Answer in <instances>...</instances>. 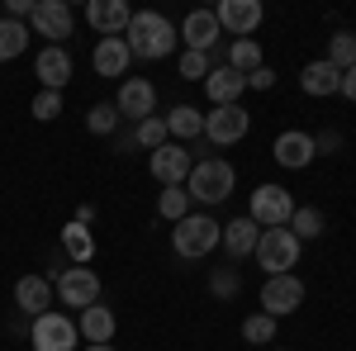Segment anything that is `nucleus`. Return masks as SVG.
I'll use <instances>...</instances> for the list:
<instances>
[{
  "label": "nucleus",
  "mask_w": 356,
  "mask_h": 351,
  "mask_svg": "<svg viewBox=\"0 0 356 351\" xmlns=\"http://www.w3.org/2000/svg\"><path fill=\"white\" fill-rule=\"evenodd\" d=\"M124 43H129V53L143 57V62H162V57L176 53V43H181V33L176 24L157 15V10H134V19L124 28Z\"/></svg>",
  "instance_id": "nucleus-1"
},
{
  "label": "nucleus",
  "mask_w": 356,
  "mask_h": 351,
  "mask_svg": "<svg viewBox=\"0 0 356 351\" xmlns=\"http://www.w3.org/2000/svg\"><path fill=\"white\" fill-rule=\"evenodd\" d=\"M223 238V223L209 214H186L181 223H171V247L181 261H204L209 252H219Z\"/></svg>",
  "instance_id": "nucleus-2"
},
{
  "label": "nucleus",
  "mask_w": 356,
  "mask_h": 351,
  "mask_svg": "<svg viewBox=\"0 0 356 351\" xmlns=\"http://www.w3.org/2000/svg\"><path fill=\"white\" fill-rule=\"evenodd\" d=\"M233 186H238L233 162H223V157H195L191 181H186L191 199H200V204H223V199L233 195Z\"/></svg>",
  "instance_id": "nucleus-3"
},
{
  "label": "nucleus",
  "mask_w": 356,
  "mask_h": 351,
  "mask_svg": "<svg viewBox=\"0 0 356 351\" xmlns=\"http://www.w3.org/2000/svg\"><path fill=\"white\" fill-rule=\"evenodd\" d=\"M300 252H304V243L290 228H261L252 256H257V266L266 270V275H290V270L300 266Z\"/></svg>",
  "instance_id": "nucleus-4"
},
{
  "label": "nucleus",
  "mask_w": 356,
  "mask_h": 351,
  "mask_svg": "<svg viewBox=\"0 0 356 351\" xmlns=\"http://www.w3.org/2000/svg\"><path fill=\"white\" fill-rule=\"evenodd\" d=\"M76 318L62 313V309H48L38 318H29V347L33 351H76Z\"/></svg>",
  "instance_id": "nucleus-5"
},
{
  "label": "nucleus",
  "mask_w": 356,
  "mask_h": 351,
  "mask_svg": "<svg viewBox=\"0 0 356 351\" xmlns=\"http://www.w3.org/2000/svg\"><path fill=\"white\" fill-rule=\"evenodd\" d=\"M290 214H295V195L285 186H257L252 190V204H247V218L257 223V228H285L290 223Z\"/></svg>",
  "instance_id": "nucleus-6"
},
{
  "label": "nucleus",
  "mask_w": 356,
  "mask_h": 351,
  "mask_svg": "<svg viewBox=\"0 0 356 351\" xmlns=\"http://www.w3.org/2000/svg\"><path fill=\"white\" fill-rule=\"evenodd\" d=\"M72 28H76V15H72L67 0H38L33 15H29V33L48 38V48H62L72 38Z\"/></svg>",
  "instance_id": "nucleus-7"
},
{
  "label": "nucleus",
  "mask_w": 356,
  "mask_h": 351,
  "mask_svg": "<svg viewBox=\"0 0 356 351\" xmlns=\"http://www.w3.org/2000/svg\"><path fill=\"white\" fill-rule=\"evenodd\" d=\"M57 290V304H67V309H90V304H100V275L90 266H67L62 275L53 280Z\"/></svg>",
  "instance_id": "nucleus-8"
},
{
  "label": "nucleus",
  "mask_w": 356,
  "mask_h": 351,
  "mask_svg": "<svg viewBox=\"0 0 356 351\" xmlns=\"http://www.w3.org/2000/svg\"><path fill=\"white\" fill-rule=\"evenodd\" d=\"M247 129H252V114H247L243 105H223V109H209V114H204V142H214V147L243 142Z\"/></svg>",
  "instance_id": "nucleus-9"
},
{
  "label": "nucleus",
  "mask_w": 356,
  "mask_h": 351,
  "mask_svg": "<svg viewBox=\"0 0 356 351\" xmlns=\"http://www.w3.org/2000/svg\"><path fill=\"white\" fill-rule=\"evenodd\" d=\"M214 19H219V28H228L233 38H252V33L261 28V19H266V5H261V0H219V5H214Z\"/></svg>",
  "instance_id": "nucleus-10"
},
{
  "label": "nucleus",
  "mask_w": 356,
  "mask_h": 351,
  "mask_svg": "<svg viewBox=\"0 0 356 351\" xmlns=\"http://www.w3.org/2000/svg\"><path fill=\"white\" fill-rule=\"evenodd\" d=\"M304 304V280L290 270V275H266V285H261V313H271V318H285V313H295Z\"/></svg>",
  "instance_id": "nucleus-11"
},
{
  "label": "nucleus",
  "mask_w": 356,
  "mask_h": 351,
  "mask_svg": "<svg viewBox=\"0 0 356 351\" xmlns=\"http://www.w3.org/2000/svg\"><path fill=\"white\" fill-rule=\"evenodd\" d=\"M114 109H119V119H152V109H157V85L147 81V76H124L119 85V95H114Z\"/></svg>",
  "instance_id": "nucleus-12"
},
{
  "label": "nucleus",
  "mask_w": 356,
  "mask_h": 351,
  "mask_svg": "<svg viewBox=\"0 0 356 351\" xmlns=\"http://www.w3.org/2000/svg\"><path fill=\"white\" fill-rule=\"evenodd\" d=\"M147 166H152V181H162V186H186L191 181V147H181V142H166L157 152H147Z\"/></svg>",
  "instance_id": "nucleus-13"
},
{
  "label": "nucleus",
  "mask_w": 356,
  "mask_h": 351,
  "mask_svg": "<svg viewBox=\"0 0 356 351\" xmlns=\"http://www.w3.org/2000/svg\"><path fill=\"white\" fill-rule=\"evenodd\" d=\"M15 309H19L24 318H38V313L57 309L53 275H19V280H15Z\"/></svg>",
  "instance_id": "nucleus-14"
},
{
  "label": "nucleus",
  "mask_w": 356,
  "mask_h": 351,
  "mask_svg": "<svg viewBox=\"0 0 356 351\" xmlns=\"http://www.w3.org/2000/svg\"><path fill=\"white\" fill-rule=\"evenodd\" d=\"M129 19H134L129 0H90V5H86V24L95 28L100 38H124Z\"/></svg>",
  "instance_id": "nucleus-15"
},
{
  "label": "nucleus",
  "mask_w": 356,
  "mask_h": 351,
  "mask_svg": "<svg viewBox=\"0 0 356 351\" xmlns=\"http://www.w3.org/2000/svg\"><path fill=\"white\" fill-rule=\"evenodd\" d=\"M204 95H209V105L223 109V105H243V95H247V76L243 72H233V67H223V62H214V72L204 76Z\"/></svg>",
  "instance_id": "nucleus-16"
},
{
  "label": "nucleus",
  "mask_w": 356,
  "mask_h": 351,
  "mask_svg": "<svg viewBox=\"0 0 356 351\" xmlns=\"http://www.w3.org/2000/svg\"><path fill=\"white\" fill-rule=\"evenodd\" d=\"M271 157L285 166V171H304V166L318 157V147H314V133H304V129H285V133L275 138Z\"/></svg>",
  "instance_id": "nucleus-17"
},
{
  "label": "nucleus",
  "mask_w": 356,
  "mask_h": 351,
  "mask_svg": "<svg viewBox=\"0 0 356 351\" xmlns=\"http://www.w3.org/2000/svg\"><path fill=\"white\" fill-rule=\"evenodd\" d=\"M181 43L191 48V53H209L214 43L223 38V28H219V19H214V10H191L186 19H181Z\"/></svg>",
  "instance_id": "nucleus-18"
},
{
  "label": "nucleus",
  "mask_w": 356,
  "mask_h": 351,
  "mask_svg": "<svg viewBox=\"0 0 356 351\" xmlns=\"http://www.w3.org/2000/svg\"><path fill=\"white\" fill-rule=\"evenodd\" d=\"M72 53L67 48H38L33 57V76H38V90H62V85L72 81Z\"/></svg>",
  "instance_id": "nucleus-19"
},
{
  "label": "nucleus",
  "mask_w": 356,
  "mask_h": 351,
  "mask_svg": "<svg viewBox=\"0 0 356 351\" xmlns=\"http://www.w3.org/2000/svg\"><path fill=\"white\" fill-rule=\"evenodd\" d=\"M300 90H304V95H314V100H328V95H337V90H342V72L332 67L328 57H318V62H304Z\"/></svg>",
  "instance_id": "nucleus-20"
},
{
  "label": "nucleus",
  "mask_w": 356,
  "mask_h": 351,
  "mask_svg": "<svg viewBox=\"0 0 356 351\" xmlns=\"http://www.w3.org/2000/svg\"><path fill=\"white\" fill-rule=\"evenodd\" d=\"M257 238H261V228L252 223V218H228L223 223V238H219V247L228 252V261H247L252 252H257Z\"/></svg>",
  "instance_id": "nucleus-21"
},
{
  "label": "nucleus",
  "mask_w": 356,
  "mask_h": 351,
  "mask_svg": "<svg viewBox=\"0 0 356 351\" xmlns=\"http://www.w3.org/2000/svg\"><path fill=\"white\" fill-rule=\"evenodd\" d=\"M129 62H134V53H129V43H124V38H100V43H95V53H90L95 76H105V81L124 76V72H129Z\"/></svg>",
  "instance_id": "nucleus-22"
},
{
  "label": "nucleus",
  "mask_w": 356,
  "mask_h": 351,
  "mask_svg": "<svg viewBox=\"0 0 356 351\" xmlns=\"http://www.w3.org/2000/svg\"><path fill=\"white\" fill-rule=\"evenodd\" d=\"M114 327H119V318H114L110 304H90V309L76 313V332H81V342H114Z\"/></svg>",
  "instance_id": "nucleus-23"
},
{
  "label": "nucleus",
  "mask_w": 356,
  "mask_h": 351,
  "mask_svg": "<svg viewBox=\"0 0 356 351\" xmlns=\"http://www.w3.org/2000/svg\"><path fill=\"white\" fill-rule=\"evenodd\" d=\"M166 133H171V142L191 147L195 138H204V114H200L195 105H176L171 114H166Z\"/></svg>",
  "instance_id": "nucleus-24"
},
{
  "label": "nucleus",
  "mask_w": 356,
  "mask_h": 351,
  "mask_svg": "<svg viewBox=\"0 0 356 351\" xmlns=\"http://www.w3.org/2000/svg\"><path fill=\"white\" fill-rule=\"evenodd\" d=\"M62 256H67L72 266H86V261L95 256V243H90V228H86V223H76V218H72V223L62 228Z\"/></svg>",
  "instance_id": "nucleus-25"
},
{
  "label": "nucleus",
  "mask_w": 356,
  "mask_h": 351,
  "mask_svg": "<svg viewBox=\"0 0 356 351\" xmlns=\"http://www.w3.org/2000/svg\"><path fill=\"white\" fill-rule=\"evenodd\" d=\"M300 243H314V238H323V228H328V218H323V209H314V204H295V214H290V223H285Z\"/></svg>",
  "instance_id": "nucleus-26"
},
{
  "label": "nucleus",
  "mask_w": 356,
  "mask_h": 351,
  "mask_svg": "<svg viewBox=\"0 0 356 351\" xmlns=\"http://www.w3.org/2000/svg\"><path fill=\"white\" fill-rule=\"evenodd\" d=\"M223 67H233V72L252 76V72L261 67V43H257V38H233V43H228V62H223Z\"/></svg>",
  "instance_id": "nucleus-27"
},
{
  "label": "nucleus",
  "mask_w": 356,
  "mask_h": 351,
  "mask_svg": "<svg viewBox=\"0 0 356 351\" xmlns=\"http://www.w3.org/2000/svg\"><path fill=\"white\" fill-rule=\"evenodd\" d=\"M24 48H29V24H19V19H5V15H0V62L24 57Z\"/></svg>",
  "instance_id": "nucleus-28"
},
{
  "label": "nucleus",
  "mask_w": 356,
  "mask_h": 351,
  "mask_svg": "<svg viewBox=\"0 0 356 351\" xmlns=\"http://www.w3.org/2000/svg\"><path fill=\"white\" fill-rule=\"evenodd\" d=\"M157 214H162L166 223H181V218L191 214V190L186 186H166L162 199H157Z\"/></svg>",
  "instance_id": "nucleus-29"
},
{
  "label": "nucleus",
  "mask_w": 356,
  "mask_h": 351,
  "mask_svg": "<svg viewBox=\"0 0 356 351\" xmlns=\"http://www.w3.org/2000/svg\"><path fill=\"white\" fill-rule=\"evenodd\" d=\"M134 142L143 147V152H157V147H166L171 142V133H166V119H143V124H134Z\"/></svg>",
  "instance_id": "nucleus-30"
},
{
  "label": "nucleus",
  "mask_w": 356,
  "mask_h": 351,
  "mask_svg": "<svg viewBox=\"0 0 356 351\" xmlns=\"http://www.w3.org/2000/svg\"><path fill=\"white\" fill-rule=\"evenodd\" d=\"M328 62L337 67V72L356 67V33H352V28H337V33L328 38Z\"/></svg>",
  "instance_id": "nucleus-31"
},
{
  "label": "nucleus",
  "mask_w": 356,
  "mask_h": 351,
  "mask_svg": "<svg viewBox=\"0 0 356 351\" xmlns=\"http://www.w3.org/2000/svg\"><path fill=\"white\" fill-rule=\"evenodd\" d=\"M275 323H280V318H271V313H252V318H243V342H252V347L275 342Z\"/></svg>",
  "instance_id": "nucleus-32"
},
{
  "label": "nucleus",
  "mask_w": 356,
  "mask_h": 351,
  "mask_svg": "<svg viewBox=\"0 0 356 351\" xmlns=\"http://www.w3.org/2000/svg\"><path fill=\"white\" fill-rule=\"evenodd\" d=\"M209 72H214V57L209 53H191V48H186L181 62H176V76H181V81H204Z\"/></svg>",
  "instance_id": "nucleus-33"
},
{
  "label": "nucleus",
  "mask_w": 356,
  "mask_h": 351,
  "mask_svg": "<svg viewBox=\"0 0 356 351\" xmlns=\"http://www.w3.org/2000/svg\"><path fill=\"white\" fill-rule=\"evenodd\" d=\"M86 129L95 138H110L114 129H119V109L114 105H90V114H86Z\"/></svg>",
  "instance_id": "nucleus-34"
},
{
  "label": "nucleus",
  "mask_w": 356,
  "mask_h": 351,
  "mask_svg": "<svg viewBox=\"0 0 356 351\" xmlns=\"http://www.w3.org/2000/svg\"><path fill=\"white\" fill-rule=\"evenodd\" d=\"M57 114H62V90H38L33 95V119L38 124H53Z\"/></svg>",
  "instance_id": "nucleus-35"
},
{
  "label": "nucleus",
  "mask_w": 356,
  "mask_h": 351,
  "mask_svg": "<svg viewBox=\"0 0 356 351\" xmlns=\"http://www.w3.org/2000/svg\"><path fill=\"white\" fill-rule=\"evenodd\" d=\"M209 290L219 299H233L238 290H243V280H238V270H228V266H214L209 270Z\"/></svg>",
  "instance_id": "nucleus-36"
},
{
  "label": "nucleus",
  "mask_w": 356,
  "mask_h": 351,
  "mask_svg": "<svg viewBox=\"0 0 356 351\" xmlns=\"http://www.w3.org/2000/svg\"><path fill=\"white\" fill-rule=\"evenodd\" d=\"M271 85H275V72L266 67V62H261V67L247 76V90H271Z\"/></svg>",
  "instance_id": "nucleus-37"
},
{
  "label": "nucleus",
  "mask_w": 356,
  "mask_h": 351,
  "mask_svg": "<svg viewBox=\"0 0 356 351\" xmlns=\"http://www.w3.org/2000/svg\"><path fill=\"white\" fill-rule=\"evenodd\" d=\"M314 147L318 152H342V133L337 129H323V133H314Z\"/></svg>",
  "instance_id": "nucleus-38"
},
{
  "label": "nucleus",
  "mask_w": 356,
  "mask_h": 351,
  "mask_svg": "<svg viewBox=\"0 0 356 351\" xmlns=\"http://www.w3.org/2000/svg\"><path fill=\"white\" fill-rule=\"evenodd\" d=\"M33 5H38V0H5V19H19V24H24L29 15H33Z\"/></svg>",
  "instance_id": "nucleus-39"
},
{
  "label": "nucleus",
  "mask_w": 356,
  "mask_h": 351,
  "mask_svg": "<svg viewBox=\"0 0 356 351\" xmlns=\"http://www.w3.org/2000/svg\"><path fill=\"white\" fill-rule=\"evenodd\" d=\"M337 95L356 105V67H347V72H342V90H337Z\"/></svg>",
  "instance_id": "nucleus-40"
},
{
  "label": "nucleus",
  "mask_w": 356,
  "mask_h": 351,
  "mask_svg": "<svg viewBox=\"0 0 356 351\" xmlns=\"http://www.w3.org/2000/svg\"><path fill=\"white\" fill-rule=\"evenodd\" d=\"M81 351H114V347H110V342H86Z\"/></svg>",
  "instance_id": "nucleus-41"
},
{
  "label": "nucleus",
  "mask_w": 356,
  "mask_h": 351,
  "mask_svg": "<svg viewBox=\"0 0 356 351\" xmlns=\"http://www.w3.org/2000/svg\"><path fill=\"white\" fill-rule=\"evenodd\" d=\"M271 351H285V347H271Z\"/></svg>",
  "instance_id": "nucleus-42"
}]
</instances>
